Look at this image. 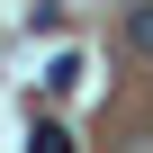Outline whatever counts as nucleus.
Segmentation results:
<instances>
[{"label": "nucleus", "mask_w": 153, "mask_h": 153, "mask_svg": "<svg viewBox=\"0 0 153 153\" xmlns=\"http://www.w3.org/2000/svg\"><path fill=\"white\" fill-rule=\"evenodd\" d=\"M126 45H135V54H153V0H135V9H126Z\"/></svg>", "instance_id": "7ed1b4c3"}, {"label": "nucleus", "mask_w": 153, "mask_h": 153, "mask_svg": "<svg viewBox=\"0 0 153 153\" xmlns=\"http://www.w3.org/2000/svg\"><path fill=\"white\" fill-rule=\"evenodd\" d=\"M117 153H153V126H135V135H126V144H117Z\"/></svg>", "instance_id": "20e7f679"}, {"label": "nucleus", "mask_w": 153, "mask_h": 153, "mask_svg": "<svg viewBox=\"0 0 153 153\" xmlns=\"http://www.w3.org/2000/svg\"><path fill=\"white\" fill-rule=\"evenodd\" d=\"M27 153H72V126H63V117H36V126H27Z\"/></svg>", "instance_id": "f257e3e1"}, {"label": "nucleus", "mask_w": 153, "mask_h": 153, "mask_svg": "<svg viewBox=\"0 0 153 153\" xmlns=\"http://www.w3.org/2000/svg\"><path fill=\"white\" fill-rule=\"evenodd\" d=\"M45 90H54V99H72V90H81V54H54V72H45Z\"/></svg>", "instance_id": "f03ea898"}]
</instances>
